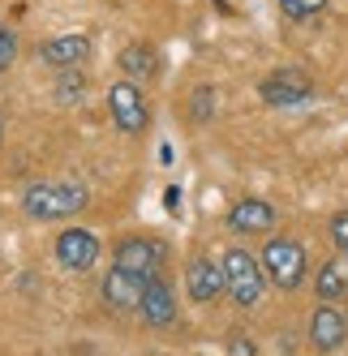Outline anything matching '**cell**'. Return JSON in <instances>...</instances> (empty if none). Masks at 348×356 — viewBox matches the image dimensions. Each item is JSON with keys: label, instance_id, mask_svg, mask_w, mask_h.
Instances as JSON below:
<instances>
[{"label": "cell", "instance_id": "obj_2", "mask_svg": "<svg viewBox=\"0 0 348 356\" xmlns=\"http://www.w3.org/2000/svg\"><path fill=\"white\" fill-rule=\"evenodd\" d=\"M90 207V193L82 185H31L22 193V211L35 223H52V219H73Z\"/></svg>", "mask_w": 348, "mask_h": 356}, {"label": "cell", "instance_id": "obj_12", "mask_svg": "<svg viewBox=\"0 0 348 356\" xmlns=\"http://www.w3.org/2000/svg\"><path fill=\"white\" fill-rule=\"evenodd\" d=\"M228 227L241 236H258V232H271L276 227V207L262 197H241L232 202V211H228Z\"/></svg>", "mask_w": 348, "mask_h": 356}, {"label": "cell", "instance_id": "obj_22", "mask_svg": "<svg viewBox=\"0 0 348 356\" xmlns=\"http://www.w3.org/2000/svg\"><path fill=\"white\" fill-rule=\"evenodd\" d=\"M0 138H5V120H0Z\"/></svg>", "mask_w": 348, "mask_h": 356}, {"label": "cell", "instance_id": "obj_8", "mask_svg": "<svg viewBox=\"0 0 348 356\" xmlns=\"http://www.w3.org/2000/svg\"><path fill=\"white\" fill-rule=\"evenodd\" d=\"M56 262L65 270H90L99 262V236L90 227H65L56 236Z\"/></svg>", "mask_w": 348, "mask_h": 356}, {"label": "cell", "instance_id": "obj_17", "mask_svg": "<svg viewBox=\"0 0 348 356\" xmlns=\"http://www.w3.org/2000/svg\"><path fill=\"white\" fill-rule=\"evenodd\" d=\"M280 9H284L288 22H310L327 9V0H280Z\"/></svg>", "mask_w": 348, "mask_h": 356}, {"label": "cell", "instance_id": "obj_3", "mask_svg": "<svg viewBox=\"0 0 348 356\" xmlns=\"http://www.w3.org/2000/svg\"><path fill=\"white\" fill-rule=\"evenodd\" d=\"M223 292L232 296V305L241 309H254L267 292V275H262V262L254 258L250 249H228L223 253Z\"/></svg>", "mask_w": 348, "mask_h": 356}, {"label": "cell", "instance_id": "obj_19", "mask_svg": "<svg viewBox=\"0 0 348 356\" xmlns=\"http://www.w3.org/2000/svg\"><path fill=\"white\" fill-rule=\"evenodd\" d=\"M13 60H17V35L0 26V73H5Z\"/></svg>", "mask_w": 348, "mask_h": 356}, {"label": "cell", "instance_id": "obj_5", "mask_svg": "<svg viewBox=\"0 0 348 356\" xmlns=\"http://www.w3.org/2000/svg\"><path fill=\"white\" fill-rule=\"evenodd\" d=\"M258 95H262L267 108H301L314 99V82L301 69H276L258 82Z\"/></svg>", "mask_w": 348, "mask_h": 356}, {"label": "cell", "instance_id": "obj_6", "mask_svg": "<svg viewBox=\"0 0 348 356\" xmlns=\"http://www.w3.org/2000/svg\"><path fill=\"white\" fill-rule=\"evenodd\" d=\"M168 262V245L164 241H151V236H120L116 241V266H125L134 275H159Z\"/></svg>", "mask_w": 348, "mask_h": 356}, {"label": "cell", "instance_id": "obj_4", "mask_svg": "<svg viewBox=\"0 0 348 356\" xmlns=\"http://www.w3.org/2000/svg\"><path fill=\"white\" fill-rule=\"evenodd\" d=\"M108 112L120 134H142L151 124V104H146V95L138 90L134 78H120L108 86Z\"/></svg>", "mask_w": 348, "mask_h": 356}, {"label": "cell", "instance_id": "obj_20", "mask_svg": "<svg viewBox=\"0 0 348 356\" xmlns=\"http://www.w3.org/2000/svg\"><path fill=\"white\" fill-rule=\"evenodd\" d=\"M331 241L348 253V211H340V215H331Z\"/></svg>", "mask_w": 348, "mask_h": 356}, {"label": "cell", "instance_id": "obj_21", "mask_svg": "<svg viewBox=\"0 0 348 356\" xmlns=\"http://www.w3.org/2000/svg\"><path fill=\"white\" fill-rule=\"evenodd\" d=\"M228 356H258V348H254L250 335H232L228 339Z\"/></svg>", "mask_w": 348, "mask_h": 356}, {"label": "cell", "instance_id": "obj_1", "mask_svg": "<svg viewBox=\"0 0 348 356\" xmlns=\"http://www.w3.org/2000/svg\"><path fill=\"white\" fill-rule=\"evenodd\" d=\"M258 262H262L267 284H276L280 292H296V288L306 284V275H310L306 245L292 241V236H271L267 249L258 253Z\"/></svg>", "mask_w": 348, "mask_h": 356}, {"label": "cell", "instance_id": "obj_10", "mask_svg": "<svg viewBox=\"0 0 348 356\" xmlns=\"http://www.w3.org/2000/svg\"><path fill=\"white\" fill-rule=\"evenodd\" d=\"M344 339H348V318L335 309L331 300H322L318 309L310 314V343H314L318 352H335Z\"/></svg>", "mask_w": 348, "mask_h": 356}, {"label": "cell", "instance_id": "obj_9", "mask_svg": "<svg viewBox=\"0 0 348 356\" xmlns=\"http://www.w3.org/2000/svg\"><path fill=\"white\" fill-rule=\"evenodd\" d=\"M185 292L193 305H211L223 296V262L215 258H193L185 266Z\"/></svg>", "mask_w": 348, "mask_h": 356}, {"label": "cell", "instance_id": "obj_7", "mask_svg": "<svg viewBox=\"0 0 348 356\" xmlns=\"http://www.w3.org/2000/svg\"><path fill=\"white\" fill-rule=\"evenodd\" d=\"M138 314H142V322L151 326V330H164V326L177 322V296H172V284H168L164 275L146 279L142 300H138Z\"/></svg>", "mask_w": 348, "mask_h": 356}, {"label": "cell", "instance_id": "obj_13", "mask_svg": "<svg viewBox=\"0 0 348 356\" xmlns=\"http://www.w3.org/2000/svg\"><path fill=\"white\" fill-rule=\"evenodd\" d=\"M142 288H146V275H134L125 266H116L104 275V300L112 305V309H138V300H142Z\"/></svg>", "mask_w": 348, "mask_h": 356}, {"label": "cell", "instance_id": "obj_18", "mask_svg": "<svg viewBox=\"0 0 348 356\" xmlns=\"http://www.w3.org/2000/svg\"><path fill=\"white\" fill-rule=\"evenodd\" d=\"M189 116H193L198 124H207V120L215 116V86H198V90H193V99H189Z\"/></svg>", "mask_w": 348, "mask_h": 356}, {"label": "cell", "instance_id": "obj_14", "mask_svg": "<svg viewBox=\"0 0 348 356\" xmlns=\"http://www.w3.org/2000/svg\"><path fill=\"white\" fill-rule=\"evenodd\" d=\"M314 292H318V300H331V305H335V300H348V253L318 266Z\"/></svg>", "mask_w": 348, "mask_h": 356}, {"label": "cell", "instance_id": "obj_16", "mask_svg": "<svg viewBox=\"0 0 348 356\" xmlns=\"http://www.w3.org/2000/svg\"><path fill=\"white\" fill-rule=\"evenodd\" d=\"M56 99H61V104H78V99H86V73L82 69H61Z\"/></svg>", "mask_w": 348, "mask_h": 356}, {"label": "cell", "instance_id": "obj_11", "mask_svg": "<svg viewBox=\"0 0 348 356\" xmlns=\"http://www.w3.org/2000/svg\"><path fill=\"white\" fill-rule=\"evenodd\" d=\"M90 56V39L86 35H56V39H47L39 43V60L47 69H82V60Z\"/></svg>", "mask_w": 348, "mask_h": 356}, {"label": "cell", "instance_id": "obj_15", "mask_svg": "<svg viewBox=\"0 0 348 356\" xmlns=\"http://www.w3.org/2000/svg\"><path fill=\"white\" fill-rule=\"evenodd\" d=\"M116 65L125 69V78L146 82V78H155V73H159V52H155L151 43H129L125 52L116 56Z\"/></svg>", "mask_w": 348, "mask_h": 356}]
</instances>
